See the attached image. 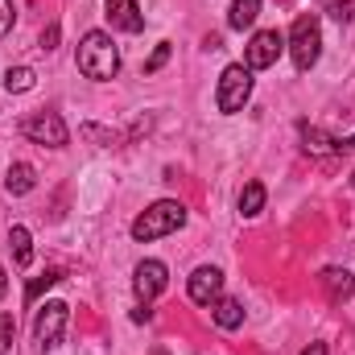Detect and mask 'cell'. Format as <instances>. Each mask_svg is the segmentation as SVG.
I'll return each mask as SVG.
<instances>
[{"instance_id": "cell-12", "label": "cell", "mask_w": 355, "mask_h": 355, "mask_svg": "<svg viewBox=\"0 0 355 355\" xmlns=\"http://www.w3.org/2000/svg\"><path fill=\"white\" fill-rule=\"evenodd\" d=\"M211 318H215L219 331H240V327H244V302L219 293V297L211 302Z\"/></svg>"}, {"instance_id": "cell-27", "label": "cell", "mask_w": 355, "mask_h": 355, "mask_svg": "<svg viewBox=\"0 0 355 355\" xmlns=\"http://www.w3.org/2000/svg\"><path fill=\"white\" fill-rule=\"evenodd\" d=\"M347 149H355V137H343L339 141V153H347Z\"/></svg>"}, {"instance_id": "cell-22", "label": "cell", "mask_w": 355, "mask_h": 355, "mask_svg": "<svg viewBox=\"0 0 355 355\" xmlns=\"http://www.w3.org/2000/svg\"><path fill=\"white\" fill-rule=\"evenodd\" d=\"M331 17H335L339 25H352L355 21V0H335V4H331Z\"/></svg>"}, {"instance_id": "cell-6", "label": "cell", "mask_w": 355, "mask_h": 355, "mask_svg": "<svg viewBox=\"0 0 355 355\" xmlns=\"http://www.w3.org/2000/svg\"><path fill=\"white\" fill-rule=\"evenodd\" d=\"M21 137H29L33 145H46V149H67L71 128L58 112H33V116L21 120Z\"/></svg>"}, {"instance_id": "cell-1", "label": "cell", "mask_w": 355, "mask_h": 355, "mask_svg": "<svg viewBox=\"0 0 355 355\" xmlns=\"http://www.w3.org/2000/svg\"><path fill=\"white\" fill-rule=\"evenodd\" d=\"M75 67H79V75H87V79H95V83L116 79V71H120V50H116L112 33H103V29H87L83 42H79Z\"/></svg>"}, {"instance_id": "cell-18", "label": "cell", "mask_w": 355, "mask_h": 355, "mask_svg": "<svg viewBox=\"0 0 355 355\" xmlns=\"http://www.w3.org/2000/svg\"><path fill=\"white\" fill-rule=\"evenodd\" d=\"M33 83H37V75H33L29 67H12V71L4 75V91H8V95H25V91H33Z\"/></svg>"}, {"instance_id": "cell-13", "label": "cell", "mask_w": 355, "mask_h": 355, "mask_svg": "<svg viewBox=\"0 0 355 355\" xmlns=\"http://www.w3.org/2000/svg\"><path fill=\"white\" fill-rule=\"evenodd\" d=\"M8 248H12V265L17 268L33 265V236H29V227L12 223V227H8Z\"/></svg>"}, {"instance_id": "cell-20", "label": "cell", "mask_w": 355, "mask_h": 355, "mask_svg": "<svg viewBox=\"0 0 355 355\" xmlns=\"http://www.w3.org/2000/svg\"><path fill=\"white\" fill-rule=\"evenodd\" d=\"M166 62H170V42H157V50H153V54H149V62H145V75H157Z\"/></svg>"}, {"instance_id": "cell-23", "label": "cell", "mask_w": 355, "mask_h": 355, "mask_svg": "<svg viewBox=\"0 0 355 355\" xmlns=\"http://www.w3.org/2000/svg\"><path fill=\"white\" fill-rule=\"evenodd\" d=\"M12 21H17L12 4H8V0H0V37H8V33H12Z\"/></svg>"}, {"instance_id": "cell-14", "label": "cell", "mask_w": 355, "mask_h": 355, "mask_svg": "<svg viewBox=\"0 0 355 355\" xmlns=\"http://www.w3.org/2000/svg\"><path fill=\"white\" fill-rule=\"evenodd\" d=\"M33 186H37V170L29 162H12L8 166V174H4V190L8 194H29Z\"/></svg>"}, {"instance_id": "cell-21", "label": "cell", "mask_w": 355, "mask_h": 355, "mask_svg": "<svg viewBox=\"0 0 355 355\" xmlns=\"http://www.w3.org/2000/svg\"><path fill=\"white\" fill-rule=\"evenodd\" d=\"M58 281H62V272H58V268H50L46 277H37V281L29 285V293H25V302H37V293H42V289H50V285H58Z\"/></svg>"}, {"instance_id": "cell-11", "label": "cell", "mask_w": 355, "mask_h": 355, "mask_svg": "<svg viewBox=\"0 0 355 355\" xmlns=\"http://www.w3.org/2000/svg\"><path fill=\"white\" fill-rule=\"evenodd\" d=\"M318 285H322V293H327L331 302H347V297L355 293V272H352V268L331 265V268H322V272H318Z\"/></svg>"}, {"instance_id": "cell-26", "label": "cell", "mask_w": 355, "mask_h": 355, "mask_svg": "<svg viewBox=\"0 0 355 355\" xmlns=\"http://www.w3.org/2000/svg\"><path fill=\"white\" fill-rule=\"evenodd\" d=\"M302 355H331V352H327V343H310Z\"/></svg>"}, {"instance_id": "cell-28", "label": "cell", "mask_w": 355, "mask_h": 355, "mask_svg": "<svg viewBox=\"0 0 355 355\" xmlns=\"http://www.w3.org/2000/svg\"><path fill=\"white\" fill-rule=\"evenodd\" d=\"M8 293V281H4V268H0V297Z\"/></svg>"}, {"instance_id": "cell-29", "label": "cell", "mask_w": 355, "mask_h": 355, "mask_svg": "<svg viewBox=\"0 0 355 355\" xmlns=\"http://www.w3.org/2000/svg\"><path fill=\"white\" fill-rule=\"evenodd\" d=\"M352 186H355V174H352Z\"/></svg>"}, {"instance_id": "cell-4", "label": "cell", "mask_w": 355, "mask_h": 355, "mask_svg": "<svg viewBox=\"0 0 355 355\" xmlns=\"http://www.w3.org/2000/svg\"><path fill=\"white\" fill-rule=\"evenodd\" d=\"M248 99H252V71H248L244 62L223 67L219 87H215V103H219V112H223V116H236V112L248 107Z\"/></svg>"}, {"instance_id": "cell-2", "label": "cell", "mask_w": 355, "mask_h": 355, "mask_svg": "<svg viewBox=\"0 0 355 355\" xmlns=\"http://www.w3.org/2000/svg\"><path fill=\"white\" fill-rule=\"evenodd\" d=\"M186 227V207L178 202V198H157L153 207H145L137 219H132V240L137 244H153V240H166V236H174Z\"/></svg>"}, {"instance_id": "cell-17", "label": "cell", "mask_w": 355, "mask_h": 355, "mask_svg": "<svg viewBox=\"0 0 355 355\" xmlns=\"http://www.w3.org/2000/svg\"><path fill=\"white\" fill-rule=\"evenodd\" d=\"M265 182H248V186H244V190H240V202H236V207H240V215H244V219H257V215H261V211H265Z\"/></svg>"}, {"instance_id": "cell-8", "label": "cell", "mask_w": 355, "mask_h": 355, "mask_svg": "<svg viewBox=\"0 0 355 355\" xmlns=\"http://www.w3.org/2000/svg\"><path fill=\"white\" fill-rule=\"evenodd\" d=\"M281 54H285V37L277 29H257L248 50H244V67L248 71H268V67H277Z\"/></svg>"}, {"instance_id": "cell-15", "label": "cell", "mask_w": 355, "mask_h": 355, "mask_svg": "<svg viewBox=\"0 0 355 355\" xmlns=\"http://www.w3.org/2000/svg\"><path fill=\"white\" fill-rule=\"evenodd\" d=\"M257 17H261V0H232V8H227V25L240 29V33L252 29Z\"/></svg>"}, {"instance_id": "cell-16", "label": "cell", "mask_w": 355, "mask_h": 355, "mask_svg": "<svg viewBox=\"0 0 355 355\" xmlns=\"http://www.w3.org/2000/svg\"><path fill=\"white\" fill-rule=\"evenodd\" d=\"M297 132H302V141H306V153H318V157H327V153H339V141H335V137H327L322 128L297 124Z\"/></svg>"}, {"instance_id": "cell-30", "label": "cell", "mask_w": 355, "mask_h": 355, "mask_svg": "<svg viewBox=\"0 0 355 355\" xmlns=\"http://www.w3.org/2000/svg\"><path fill=\"white\" fill-rule=\"evenodd\" d=\"M157 355H166V352H157Z\"/></svg>"}, {"instance_id": "cell-3", "label": "cell", "mask_w": 355, "mask_h": 355, "mask_svg": "<svg viewBox=\"0 0 355 355\" xmlns=\"http://www.w3.org/2000/svg\"><path fill=\"white\" fill-rule=\"evenodd\" d=\"M285 50H289V58H293V67H297L302 75L322 58V21H318V12H302V17L293 21Z\"/></svg>"}, {"instance_id": "cell-24", "label": "cell", "mask_w": 355, "mask_h": 355, "mask_svg": "<svg viewBox=\"0 0 355 355\" xmlns=\"http://www.w3.org/2000/svg\"><path fill=\"white\" fill-rule=\"evenodd\" d=\"M58 46V25H50L46 33H42V50H54Z\"/></svg>"}, {"instance_id": "cell-5", "label": "cell", "mask_w": 355, "mask_h": 355, "mask_svg": "<svg viewBox=\"0 0 355 355\" xmlns=\"http://www.w3.org/2000/svg\"><path fill=\"white\" fill-rule=\"evenodd\" d=\"M67 322H71V306L58 302V297H50V302L37 306V314H33V343H37L42 352L58 347L62 335H67Z\"/></svg>"}, {"instance_id": "cell-9", "label": "cell", "mask_w": 355, "mask_h": 355, "mask_svg": "<svg viewBox=\"0 0 355 355\" xmlns=\"http://www.w3.org/2000/svg\"><path fill=\"white\" fill-rule=\"evenodd\" d=\"M186 293H190L194 306H211V302L223 293V272L215 265H198L190 272V281H186Z\"/></svg>"}, {"instance_id": "cell-10", "label": "cell", "mask_w": 355, "mask_h": 355, "mask_svg": "<svg viewBox=\"0 0 355 355\" xmlns=\"http://www.w3.org/2000/svg\"><path fill=\"white\" fill-rule=\"evenodd\" d=\"M103 17H107V25L120 29V33H141V29H145L141 0H103Z\"/></svg>"}, {"instance_id": "cell-25", "label": "cell", "mask_w": 355, "mask_h": 355, "mask_svg": "<svg viewBox=\"0 0 355 355\" xmlns=\"http://www.w3.org/2000/svg\"><path fill=\"white\" fill-rule=\"evenodd\" d=\"M149 318H153V310H149V306H137V310H132V322H149Z\"/></svg>"}, {"instance_id": "cell-7", "label": "cell", "mask_w": 355, "mask_h": 355, "mask_svg": "<svg viewBox=\"0 0 355 355\" xmlns=\"http://www.w3.org/2000/svg\"><path fill=\"white\" fill-rule=\"evenodd\" d=\"M166 285H170V268L166 261H141V265L132 268V293H137V306H153L162 293H166Z\"/></svg>"}, {"instance_id": "cell-19", "label": "cell", "mask_w": 355, "mask_h": 355, "mask_svg": "<svg viewBox=\"0 0 355 355\" xmlns=\"http://www.w3.org/2000/svg\"><path fill=\"white\" fill-rule=\"evenodd\" d=\"M12 339H17V322H12V314H0V355L12 352Z\"/></svg>"}]
</instances>
